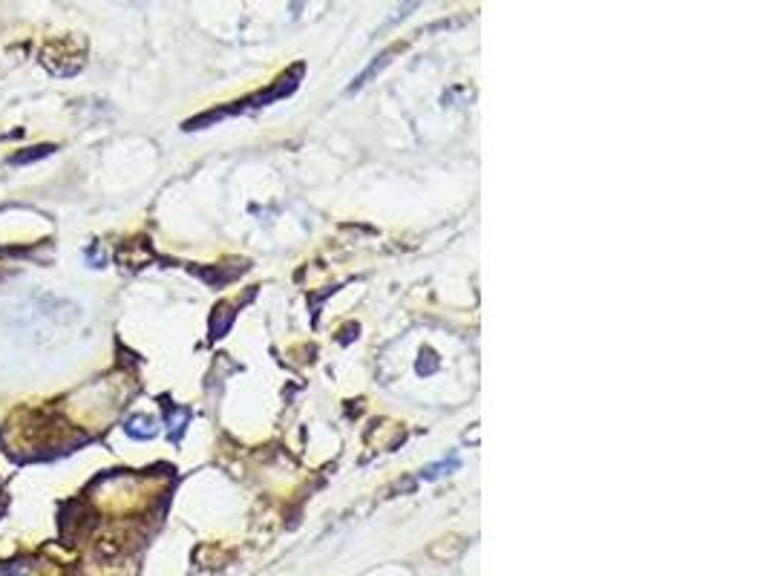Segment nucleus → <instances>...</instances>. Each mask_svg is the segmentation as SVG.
<instances>
[{
  "instance_id": "nucleus-3",
  "label": "nucleus",
  "mask_w": 769,
  "mask_h": 576,
  "mask_svg": "<svg viewBox=\"0 0 769 576\" xmlns=\"http://www.w3.org/2000/svg\"><path fill=\"white\" fill-rule=\"evenodd\" d=\"M395 52H401V46H392V49H387V52H383V55H380V61H375V64H372V67H369V70H366V72H363V75H360V78H357V81H355L352 87H349V92H355L357 87H363V84H366V81H369V78H372V75H375L377 70H383V67H387V64L392 61V55H395Z\"/></svg>"
},
{
  "instance_id": "nucleus-4",
  "label": "nucleus",
  "mask_w": 769,
  "mask_h": 576,
  "mask_svg": "<svg viewBox=\"0 0 769 576\" xmlns=\"http://www.w3.org/2000/svg\"><path fill=\"white\" fill-rule=\"evenodd\" d=\"M0 576H29V567H23V565H4V567H0Z\"/></svg>"
},
{
  "instance_id": "nucleus-1",
  "label": "nucleus",
  "mask_w": 769,
  "mask_h": 576,
  "mask_svg": "<svg viewBox=\"0 0 769 576\" xmlns=\"http://www.w3.org/2000/svg\"><path fill=\"white\" fill-rule=\"evenodd\" d=\"M124 433L130 438H139V441L153 438L156 435V421H153V418H147V415H133L130 421L124 424Z\"/></svg>"
},
{
  "instance_id": "nucleus-2",
  "label": "nucleus",
  "mask_w": 769,
  "mask_h": 576,
  "mask_svg": "<svg viewBox=\"0 0 769 576\" xmlns=\"http://www.w3.org/2000/svg\"><path fill=\"white\" fill-rule=\"evenodd\" d=\"M55 153V144H41V147H29L26 153H15L12 156V165H29V162H38V159H46V156Z\"/></svg>"
}]
</instances>
